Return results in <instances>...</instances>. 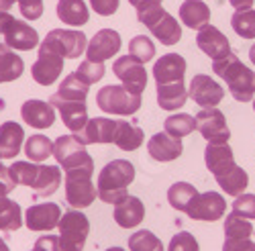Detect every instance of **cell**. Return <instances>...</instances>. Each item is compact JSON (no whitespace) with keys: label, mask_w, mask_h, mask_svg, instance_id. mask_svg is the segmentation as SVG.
Here are the masks:
<instances>
[{"label":"cell","mask_w":255,"mask_h":251,"mask_svg":"<svg viewBox=\"0 0 255 251\" xmlns=\"http://www.w3.org/2000/svg\"><path fill=\"white\" fill-rule=\"evenodd\" d=\"M212 72L223 78L229 86V92L239 102H249L255 96V72L249 70L237 53H229L223 59L212 61Z\"/></svg>","instance_id":"1"},{"label":"cell","mask_w":255,"mask_h":251,"mask_svg":"<svg viewBox=\"0 0 255 251\" xmlns=\"http://www.w3.org/2000/svg\"><path fill=\"white\" fill-rule=\"evenodd\" d=\"M135 180V165L127 159L109 161L98 176V198L106 204H119L123 198L129 196L127 186Z\"/></svg>","instance_id":"2"},{"label":"cell","mask_w":255,"mask_h":251,"mask_svg":"<svg viewBox=\"0 0 255 251\" xmlns=\"http://www.w3.org/2000/svg\"><path fill=\"white\" fill-rule=\"evenodd\" d=\"M53 157L63 172L72 170H94V161L86 151V145L74 135H61L53 143Z\"/></svg>","instance_id":"3"},{"label":"cell","mask_w":255,"mask_h":251,"mask_svg":"<svg viewBox=\"0 0 255 251\" xmlns=\"http://www.w3.org/2000/svg\"><path fill=\"white\" fill-rule=\"evenodd\" d=\"M98 109L109 115H135L141 109V94L131 92L125 86L109 84L96 94Z\"/></svg>","instance_id":"4"},{"label":"cell","mask_w":255,"mask_h":251,"mask_svg":"<svg viewBox=\"0 0 255 251\" xmlns=\"http://www.w3.org/2000/svg\"><path fill=\"white\" fill-rule=\"evenodd\" d=\"M88 47V39L82 31H70V29H53L47 33L43 39V43L39 45V49L51 51L55 55H61L66 59H76L84 53V49Z\"/></svg>","instance_id":"5"},{"label":"cell","mask_w":255,"mask_h":251,"mask_svg":"<svg viewBox=\"0 0 255 251\" xmlns=\"http://www.w3.org/2000/svg\"><path fill=\"white\" fill-rule=\"evenodd\" d=\"M59 243L61 251H82L90 233V221L80 211H70L59 219Z\"/></svg>","instance_id":"6"},{"label":"cell","mask_w":255,"mask_h":251,"mask_svg":"<svg viewBox=\"0 0 255 251\" xmlns=\"http://www.w3.org/2000/svg\"><path fill=\"white\" fill-rule=\"evenodd\" d=\"M98 196L92 186V170H72L66 172V200L72 208H86Z\"/></svg>","instance_id":"7"},{"label":"cell","mask_w":255,"mask_h":251,"mask_svg":"<svg viewBox=\"0 0 255 251\" xmlns=\"http://www.w3.org/2000/svg\"><path fill=\"white\" fill-rule=\"evenodd\" d=\"M227 211V202L223 198V194L219 192H202V194H196L192 200H190L188 208H186V215L192 219V221H219Z\"/></svg>","instance_id":"8"},{"label":"cell","mask_w":255,"mask_h":251,"mask_svg":"<svg viewBox=\"0 0 255 251\" xmlns=\"http://www.w3.org/2000/svg\"><path fill=\"white\" fill-rule=\"evenodd\" d=\"M113 72L123 82L125 88H129L135 94H143L147 86V72L141 61H137L131 55H123L113 64Z\"/></svg>","instance_id":"9"},{"label":"cell","mask_w":255,"mask_h":251,"mask_svg":"<svg viewBox=\"0 0 255 251\" xmlns=\"http://www.w3.org/2000/svg\"><path fill=\"white\" fill-rule=\"evenodd\" d=\"M196 129L208 143H227L231 131L227 127V119L217 109H202L196 117Z\"/></svg>","instance_id":"10"},{"label":"cell","mask_w":255,"mask_h":251,"mask_svg":"<svg viewBox=\"0 0 255 251\" xmlns=\"http://www.w3.org/2000/svg\"><path fill=\"white\" fill-rule=\"evenodd\" d=\"M188 96L202 109H217L225 96V92L217 80H212L204 74H198L192 78V82H190V94Z\"/></svg>","instance_id":"11"},{"label":"cell","mask_w":255,"mask_h":251,"mask_svg":"<svg viewBox=\"0 0 255 251\" xmlns=\"http://www.w3.org/2000/svg\"><path fill=\"white\" fill-rule=\"evenodd\" d=\"M49 104L51 107H55L61 115V121L63 125L78 137L84 129H86L88 125V109H86V102H70V100H59L51 94L49 98Z\"/></svg>","instance_id":"12"},{"label":"cell","mask_w":255,"mask_h":251,"mask_svg":"<svg viewBox=\"0 0 255 251\" xmlns=\"http://www.w3.org/2000/svg\"><path fill=\"white\" fill-rule=\"evenodd\" d=\"M61 208L55 202L33 204L25 213V225L31 231H51L59 225Z\"/></svg>","instance_id":"13"},{"label":"cell","mask_w":255,"mask_h":251,"mask_svg":"<svg viewBox=\"0 0 255 251\" xmlns=\"http://www.w3.org/2000/svg\"><path fill=\"white\" fill-rule=\"evenodd\" d=\"M196 43L200 47L202 53H206L212 61H217V59H223L231 53V43H229V39L223 31H219L217 27H212V25H204L198 35H196Z\"/></svg>","instance_id":"14"},{"label":"cell","mask_w":255,"mask_h":251,"mask_svg":"<svg viewBox=\"0 0 255 251\" xmlns=\"http://www.w3.org/2000/svg\"><path fill=\"white\" fill-rule=\"evenodd\" d=\"M204 163L208 167V172L215 176V180L229 174L237 165L229 143H208L204 149Z\"/></svg>","instance_id":"15"},{"label":"cell","mask_w":255,"mask_h":251,"mask_svg":"<svg viewBox=\"0 0 255 251\" xmlns=\"http://www.w3.org/2000/svg\"><path fill=\"white\" fill-rule=\"evenodd\" d=\"M121 49V35L115 29H100L86 47V59L104 61Z\"/></svg>","instance_id":"16"},{"label":"cell","mask_w":255,"mask_h":251,"mask_svg":"<svg viewBox=\"0 0 255 251\" xmlns=\"http://www.w3.org/2000/svg\"><path fill=\"white\" fill-rule=\"evenodd\" d=\"M61 70H63V57L61 55L39 49V57L31 68V76L37 84H41V86H51V84L59 78Z\"/></svg>","instance_id":"17"},{"label":"cell","mask_w":255,"mask_h":251,"mask_svg":"<svg viewBox=\"0 0 255 251\" xmlns=\"http://www.w3.org/2000/svg\"><path fill=\"white\" fill-rule=\"evenodd\" d=\"M20 117L33 129H49L55 123V111L49 102L43 100H27L20 107Z\"/></svg>","instance_id":"18"},{"label":"cell","mask_w":255,"mask_h":251,"mask_svg":"<svg viewBox=\"0 0 255 251\" xmlns=\"http://www.w3.org/2000/svg\"><path fill=\"white\" fill-rule=\"evenodd\" d=\"M117 127L119 121L113 119H104V117H96L90 119L86 129H84L76 139H80L84 145L88 143H115V135H117Z\"/></svg>","instance_id":"19"},{"label":"cell","mask_w":255,"mask_h":251,"mask_svg":"<svg viewBox=\"0 0 255 251\" xmlns=\"http://www.w3.org/2000/svg\"><path fill=\"white\" fill-rule=\"evenodd\" d=\"M186 74V61L182 55L178 53H165L161 55L155 66H153V76H155V84H172V82H180L184 80Z\"/></svg>","instance_id":"20"},{"label":"cell","mask_w":255,"mask_h":251,"mask_svg":"<svg viewBox=\"0 0 255 251\" xmlns=\"http://www.w3.org/2000/svg\"><path fill=\"white\" fill-rule=\"evenodd\" d=\"M4 43L10 49H18V51H31L39 45V35L33 27H29L23 20H12L10 27L4 33Z\"/></svg>","instance_id":"21"},{"label":"cell","mask_w":255,"mask_h":251,"mask_svg":"<svg viewBox=\"0 0 255 251\" xmlns=\"http://www.w3.org/2000/svg\"><path fill=\"white\" fill-rule=\"evenodd\" d=\"M147 151H149V155L157 161H174L182 155L184 147H182V141L167 135L165 131L163 133H155L149 143H147Z\"/></svg>","instance_id":"22"},{"label":"cell","mask_w":255,"mask_h":251,"mask_svg":"<svg viewBox=\"0 0 255 251\" xmlns=\"http://www.w3.org/2000/svg\"><path fill=\"white\" fill-rule=\"evenodd\" d=\"M25 141V131L18 123L6 121L0 125V159H12L18 155Z\"/></svg>","instance_id":"23"},{"label":"cell","mask_w":255,"mask_h":251,"mask_svg":"<svg viewBox=\"0 0 255 251\" xmlns=\"http://www.w3.org/2000/svg\"><path fill=\"white\" fill-rule=\"evenodd\" d=\"M145 217V206L137 196H127L119 204H115V221L123 229H133L141 225Z\"/></svg>","instance_id":"24"},{"label":"cell","mask_w":255,"mask_h":251,"mask_svg":"<svg viewBox=\"0 0 255 251\" xmlns=\"http://www.w3.org/2000/svg\"><path fill=\"white\" fill-rule=\"evenodd\" d=\"M188 100V90L184 86V80L172 84H159L157 86V104L163 111H178Z\"/></svg>","instance_id":"25"},{"label":"cell","mask_w":255,"mask_h":251,"mask_svg":"<svg viewBox=\"0 0 255 251\" xmlns=\"http://www.w3.org/2000/svg\"><path fill=\"white\" fill-rule=\"evenodd\" d=\"M55 10H57V18L70 27H82L90 18L88 6L84 4V0H59Z\"/></svg>","instance_id":"26"},{"label":"cell","mask_w":255,"mask_h":251,"mask_svg":"<svg viewBox=\"0 0 255 251\" xmlns=\"http://www.w3.org/2000/svg\"><path fill=\"white\" fill-rule=\"evenodd\" d=\"M59 182H61V174H59V167L57 165H41L39 163V172L35 176V182H33V190H35V196H51L53 192H57L59 188Z\"/></svg>","instance_id":"27"},{"label":"cell","mask_w":255,"mask_h":251,"mask_svg":"<svg viewBox=\"0 0 255 251\" xmlns=\"http://www.w3.org/2000/svg\"><path fill=\"white\" fill-rule=\"evenodd\" d=\"M180 18L186 27L200 31L204 25H208L210 8L202 2V0H186V2H182V6H180Z\"/></svg>","instance_id":"28"},{"label":"cell","mask_w":255,"mask_h":251,"mask_svg":"<svg viewBox=\"0 0 255 251\" xmlns=\"http://www.w3.org/2000/svg\"><path fill=\"white\" fill-rule=\"evenodd\" d=\"M149 31H151V35L159 41L161 45H176L178 41L182 39L180 23H178V20H176L172 14H169V12H165Z\"/></svg>","instance_id":"29"},{"label":"cell","mask_w":255,"mask_h":251,"mask_svg":"<svg viewBox=\"0 0 255 251\" xmlns=\"http://www.w3.org/2000/svg\"><path fill=\"white\" fill-rule=\"evenodd\" d=\"M88 84H84L76 72H72L68 78H63L59 84V90L53 94L59 100H70V102H86L88 98Z\"/></svg>","instance_id":"30"},{"label":"cell","mask_w":255,"mask_h":251,"mask_svg":"<svg viewBox=\"0 0 255 251\" xmlns=\"http://www.w3.org/2000/svg\"><path fill=\"white\" fill-rule=\"evenodd\" d=\"M25 66L23 59H20L6 43H0V84L4 82H12L23 74Z\"/></svg>","instance_id":"31"},{"label":"cell","mask_w":255,"mask_h":251,"mask_svg":"<svg viewBox=\"0 0 255 251\" xmlns=\"http://www.w3.org/2000/svg\"><path fill=\"white\" fill-rule=\"evenodd\" d=\"M20 227H23V211H20V206L8 196H2L0 198V231L10 233Z\"/></svg>","instance_id":"32"},{"label":"cell","mask_w":255,"mask_h":251,"mask_svg":"<svg viewBox=\"0 0 255 251\" xmlns=\"http://www.w3.org/2000/svg\"><path fill=\"white\" fill-rule=\"evenodd\" d=\"M115 143H117V147L123 149V151H135L139 145L143 143V131L139 127H135L133 123L119 121Z\"/></svg>","instance_id":"33"},{"label":"cell","mask_w":255,"mask_h":251,"mask_svg":"<svg viewBox=\"0 0 255 251\" xmlns=\"http://www.w3.org/2000/svg\"><path fill=\"white\" fill-rule=\"evenodd\" d=\"M217 184L223 188V192L231 194V196H239L247 190V184H249V178H247V172L243 167L235 165L229 174L217 178Z\"/></svg>","instance_id":"34"},{"label":"cell","mask_w":255,"mask_h":251,"mask_svg":"<svg viewBox=\"0 0 255 251\" xmlns=\"http://www.w3.org/2000/svg\"><path fill=\"white\" fill-rule=\"evenodd\" d=\"M25 155L35 163L45 161L49 155H53V141L45 135H31L25 143Z\"/></svg>","instance_id":"35"},{"label":"cell","mask_w":255,"mask_h":251,"mask_svg":"<svg viewBox=\"0 0 255 251\" xmlns=\"http://www.w3.org/2000/svg\"><path fill=\"white\" fill-rule=\"evenodd\" d=\"M163 129L167 135H172L176 139H182L186 135H190L196 129V119L190 117L186 113H176V115H169L163 123Z\"/></svg>","instance_id":"36"},{"label":"cell","mask_w":255,"mask_h":251,"mask_svg":"<svg viewBox=\"0 0 255 251\" xmlns=\"http://www.w3.org/2000/svg\"><path fill=\"white\" fill-rule=\"evenodd\" d=\"M196 188L192 184H188V182H176L169 186V190H167V202L172 204L174 208H178V211H186L190 200H192L196 196Z\"/></svg>","instance_id":"37"},{"label":"cell","mask_w":255,"mask_h":251,"mask_svg":"<svg viewBox=\"0 0 255 251\" xmlns=\"http://www.w3.org/2000/svg\"><path fill=\"white\" fill-rule=\"evenodd\" d=\"M253 225L249 219H243L235 213L227 215L225 219V239H251Z\"/></svg>","instance_id":"38"},{"label":"cell","mask_w":255,"mask_h":251,"mask_svg":"<svg viewBox=\"0 0 255 251\" xmlns=\"http://www.w3.org/2000/svg\"><path fill=\"white\" fill-rule=\"evenodd\" d=\"M231 27L243 39H255V10H235L231 16Z\"/></svg>","instance_id":"39"},{"label":"cell","mask_w":255,"mask_h":251,"mask_svg":"<svg viewBox=\"0 0 255 251\" xmlns=\"http://www.w3.org/2000/svg\"><path fill=\"white\" fill-rule=\"evenodd\" d=\"M39 172V163L35 161H14L10 165V176L16 186H33L35 176Z\"/></svg>","instance_id":"40"},{"label":"cell","mask_w":255,"mask_h":251,"mask_svg":"<svg viewBox=\"0 0 255 251\" xmlns=\"http://www.w3.org/2000/svg\"><path fill=\"white\" fill-rule=\"evenodd\" d=\"M129 251H163V245L151 231L141 229L129 237Z\"/></svg>","instance_id":"41"},{"label":"cell","mask_w":255,"mask_h":251,"mask_svg":"<svg viewBox=\"0 0 255 251\" xmlns=\"http://www.w3.org/2000/svg\"><path fill=\"white\" fill-rule=\"evenodd\" d=\"M129 55L135 57L137 61L145 64V61H151L155 55V45L151 43L149 37L145 35H137L129 41Z\"/></svg>","instance_id":"42"},{"label":"cell","mask_w":255,"mask_h":251,"mask_svg":"<svg viewBox=\"0 0 255 251\" xmlns=\"http://www.w3.org/2000/svg\"><path fill=\"white\" fill-rule=\"evenodd\" d=\"M76 76L84 82V84H88V86H92V84L100 82V78L104 76V64L102 61H82L80 68L76 70Z\"/></svg>","instance_id":"43"},{"label":"cell","mask_w":255,"mask_h":251,"mask_svg":"<svg viewBox=\"0 0 255 251\" xmlns=\"http://www.w3.org/2000/svg\"><path fill=\"white\" fill-rule=\"evenodd\" d=\"M165 12H167V10H165L159 2H151V4H143V6L137 8V18H139L141 25H145V27L151 29Z\"/></svg>","instance_id":"44"},{"label":"cell","mask_w":255,"mask_h":251,"mask_svg":"<svg viewBox=\"0 0 255 251\" xmlns=\"http://www.w3.org/2000/svg\"><path fill=\"white\" fill-rule=\"evenodd\" d=\"M233 213L243 219H255V194H239L233 200Z\"/></svg>","instance_id":"45"},{"label":"cell","mask_w":255,"mask_h":251,"mask_svg":"<svg viewBox=\"0 0 255 251\" xmlns=\"http://www.w3.org/2000/svg\"><path fill=\"white\" fill-rule=\"evenodd\" d=\"M167 251H200V247H198V241L192 235H190V233L180 231L178 235L172 237Z\"/></svg>","instance_id":"46"},{"label":"cell","mask_w":255,"mask_h":251,"mask_svg":"<svg viewBox=\"0 0 255 251\" xmlns=\"http://www.w3.org/2000/svg\"><path fill=\"white\" fill-rule=\"evenodd\" d=\"M20 14H23L27 20H37L41 14H43V0H16Z\"/></svg>","instance_id":"47"},{"label":"cell","mask_w":255,"mask_h":251,"mask_svg":"<svg viewBox=\"0 0 255 251\" xmlns=\"http://www.w3.org/2000/svg\"><path fill=\"white\" fill-rule=\"evenodd\" d=\"M14 188H16V184L10 176V167L2 165V161H0V198L8 196V192H12Z\"/></svg>","instance_id":"48"},{"label":"cell","mask_w":255,"mask_h":251,"mask_svg":"<svg viewBox=\"0 0 255 251\" xmlns=\"http://www.w3.org/2000/svg\"><path fill=\"white\" fill-rule=\"evenodd\" d=\"M90 6L100 16H111L119 8V0H90Z\"/></svg>","instance_id":"49"},{"label":"cell","mask_w":255,"mask_h":251,"mask_svg":"<svg viewBox=\"0 0 255 251\" xmlns=\"http://www.w3.org/2000/svg\"><path fill=\"white\" fill-rule=\"evenodd\" d=\"M33 251H61L59 237H55V235H45V237H39V239L35 241Z\"/></svg>","instance_id":"50"},{"label":"cell","mask_w":255,"mask_h":251,"mask_svg":"<svg viewBox=\"0 0 255 251\" xmlns=\"http://www.w3.org/2000/svg\"><path fill=\"white\" fill-rule=\"evenodd\" d=\"M223 251H255V243L251 239H225Z\"/></svg>","instance_id":"51"},{"label":"cell","mask_w":255,"mask_h":251,"mask_svg":"<svg viewBox=\"0 0 255 251\" xmlns=\"http://www.w3.org/2000/svg\"><path fill=\"white\" fill-rule=\"evenodd\" d=\"M14 20V16L12 14H8V12H0V33H6V29L10 27V23Z\"/></svg>","instance_id":"52"},{"label":"cell","mask_w":255,"mask_h":251,"mask_svg":"<svg viewBox=\"0 0 255 251\" xmlns=\"http://www.w3.org/2000/svg\"><path fill=\"white\" fill-rule=\"evenodd\" d=\"M235 10H249L253 6V0H229Z\"/></svg>","instance_id":"53"},{"label":"cell","mask_w":255,"mask_h":251,"mask_svg":"<svg viewBox=\"0 0 255 251\" xmlns=\"http://www.w3.org/2000/svg\"><path fill=\"white\" fill-rule=\"evenodd\" d=\"M151 2H159L161 4V0H129V4H133L135 8H139L143 4H151Z\"/></svg>","instance_id":"54"},{"label":"cell","mask_w":255,"mask_h":251,"mask_svg":"<svg viewBox=\"0 0 255 251\" xmlns=\"http://www.w3.org/2000/svg\"><path fill=\"white\" fill-rule=\"evenodd\" d=\"M16 2V0H0V12H6L10 10V6Z\"/></svg>","instance_id":"55"},{"label":"cell","mask_w":255,"mask_h":251,"mask_svg":"<svg viewBox=\"0 0 255 251\" xmlns=\"http://www.w3.org/2000/svg\"><path fill=\"white\" fill-rule=\"evenodd\" d=\"M249 59L253 61V66H255V43L251 45V49H249Z\"/></svg>","instance_id":"56"},{"label":"cell","mask_w":255,"mask_h":251,"mask_svg":"<svg viewBox=\"0 0 255 251\" xmlns=\"http://www.w3.org/2000/svg\"><path fill=\"white\" fill-rule=\"evenodd\" d=\"M0 251H10V249H8V245L4 243V239H0Z\"/></svg>","instance_id":"57"},{"label":"cell","mask_w":255,"mask_h":251,"mask_svg":"<svg viewBox=\"0 0 255 251\" xmlns=\"http://www.w3.org/2000/svg\"><path fill=\"white\" fill-rule=\"evenodd\" d=\"M106 251H125L123 247H111V249H106Z\"/></svg>","instance_id":"58"},{"label":"cell","mask_w":255,"mask_h":251,"mask_svg":"<svg viewBox=\"0 0 255 251\" xmlns=\"http://www.w3.org/2000/svg\"><path fill=\"white\" fill-rule=\"evenodd\" d=\"M253 111H255V100H253Z\"/></svg>","instance_id":"59"}]
</instances>
